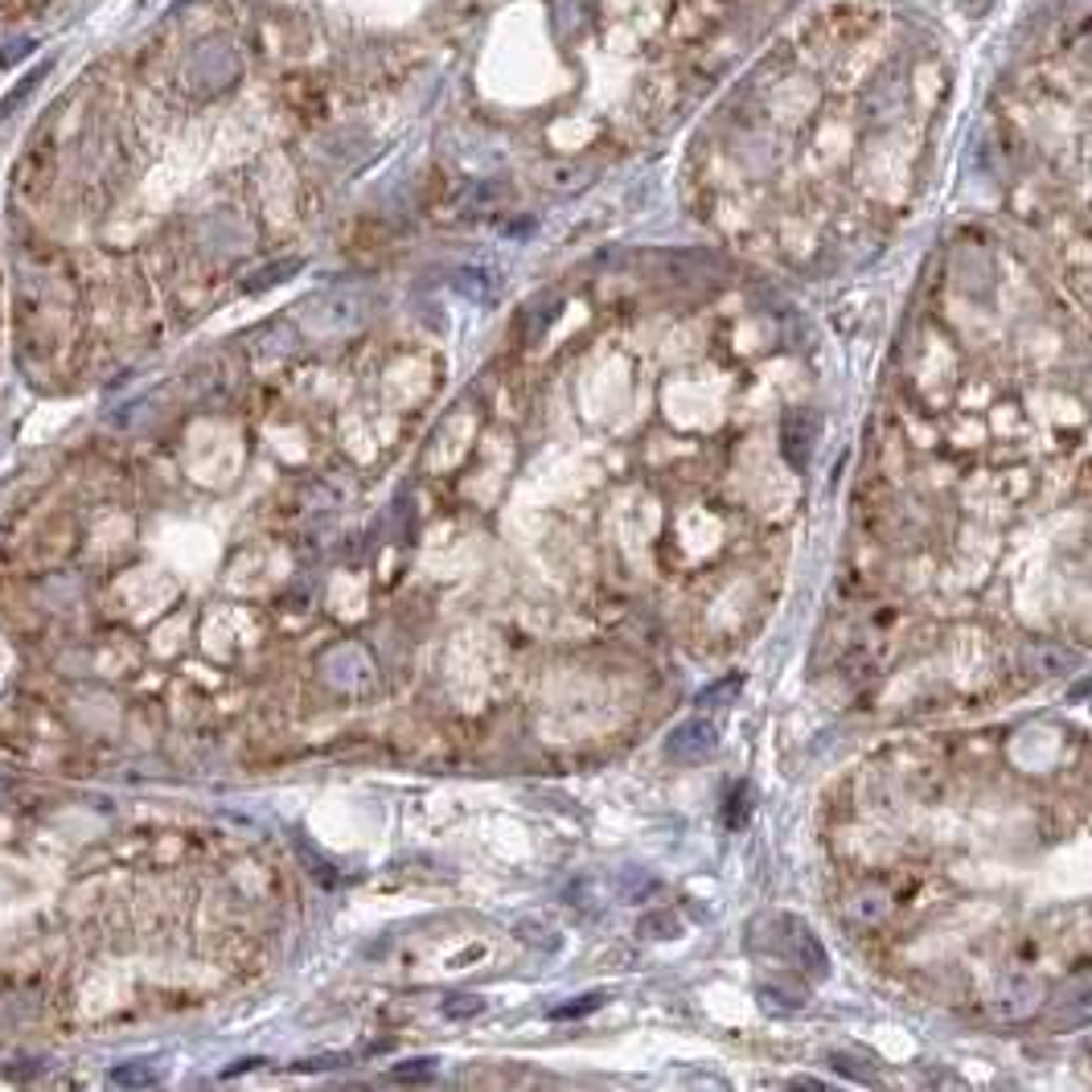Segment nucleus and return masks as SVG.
Returning a JSON list of instances; mask_svg holds the SVG:
<instances>
[{
    "label": "nucleus",
    "mask_w": 1092,
    "mask_h": 1092,
    "mask_svg": "<svg viewBox=\"0 0 1092 1092\" xmlns=\"http://www.w3.org/2000/svg\"><path fill=\"white\" fill-rule=\"evenodd\" d=\"M813 444H818V415L801 407V412H788L781 423V453L793 469H805L809 456H813Z\"/></svg>",
    "instance_id": "nucleus-1"
},
{
    "label": "nucleus",
    "mask_w": 1092,
    "mask_h": 1092,
    "mask_svg": "<svg viewBox=\"0 0 1092 1092\" xmlns=\"http://www.w3.org/2000/svg\"><path fill=\"white\" fill-rule=\"evenodd\" d=\"M715 723H706V719H686V723H678L674 731H670V740H665V756L670 760H682V764H690V760H702V756H711L715 752Z\"/></svg>",
    "instance_id": "nucleus-2"
},
{
    "label": "nucleus",
    "mask_w": 1092,
    "mask_h": 1092,
    "mask_svg": "<svg viewBox=\"0 0 1092 1092\" xmlns=\"http://www.w3.org/2000/svg\"><path fill=\"white\" fill-rule=\"evenodd\" d=\"M1023 665L1035 670L1039 678H1060V674H1071L1084 665V653L1071 649V645H1060V641H1035L1023 649Z\"/></svg>",
    "instance_id": "nucleus-3"
},
{
    "label": "nucleus",
    "mask_w": 1092,
    "mask_h": 1092,
    "mask_svg": "<svg viewBox=\"0 0 1092 1092\" xmlns=\"http://www.w3.org/2000/svg\"><path fill=\"white\" fill-rule=\"evenodd\" d=\"M747 813H752V784L736 781L727 788V801H723V825H727V830H743V825H747Z\"/></svg>",
    "instance_id": "nucleus-4"
},
{
    "label": "nucleus",
    "mask_w": 1092,
    "mask_h": 1092,
    "mask_svg": "<svg viewBox=\"0 0 1092 1092\" xmlns=\"http://www.w3.org/2000/svg\"><path fill=\"white\" fill-rule=\"evenodd\" d=\"M111 1084H120V1089H152L157 1084V1071H148V1068H127V1064H120V1068L111 1071Z\"/></svg>",
    "instance_id": "nucleus-5"
},
{
    "label": "nucleus",
    "mask_w": 1092,
    "mask_h": 1092,
    "mask_svg": "<svg viewBox=\"0 0 1092 1092\" xmlns=\"http://www.w3.org/2000/svg\"><path fill=\"white\" fill-rule=\"evenodd\" d=\"M740 686H743V678H740V674H731V678L711 682V686H706V690H699V706H719L723 699H731V695H740Z\"/></svg>",
    "instance_id": "nucleus-6"
},
{
    "label": "nucleus",
    "mask_w": 1092,
    "mask_h": 1092,
    "mask_svg": "<svg viewBox=\"0 0 1092 1092\" xmlns=\"http://www.w3.org/2000/svg\"><path fill=\"white\" fill-rule=\"evenodd\" d=\"M481 1010H485V998H481V994H453V998L444 1002V1014H448V1019H473Z\"/></svg>",
    "instance_id": "nucleus-7"
},
{
    "label": "nucleus",
    "mask_w": 1092,
    "mask_h": 1092,
    "mask_svg": "<svg viewBox=\"0 0 1092 1092\" xmlns=\"http://www.w3.org/2000/svg\"><path fill=\"white\" fill-rule=\"evenodd\" d=\"M604 998H608V994H599V989H592V994H583L579 1002L555 1007V1010H551V1019H583V1014H592V1010H596V1007H604Z\"/></svg>",
    "instance_id": "nucleus-8"
},
{
    "label": "nucleus",
    "mask_w": 1092,
    "mask_h": 1092,
    "mask_svg": "<svg viewBox=\"0 0 1092 1092\" xmlns=\"http://www.w3.org/2000/svg\"><path fill=\"white\" fill-rule=\"evenodd\" d=\"M435 1076V1060H412L403 1068H394V1080H407V1084H419V1080H432Z\"/></svg>",
    "instance_id": "nucleus-9"
},
{
    "label": "nucleus",
    "mask_w": 1092,
    "mask_h": 1092,
    "mask_svg": "<svg viewBox=\"0 0 1092 1092\" xmlns=\"http://www.w3.org/2000/svg\"><path fill=\"white\" fill-rule=\"evenodd\" d=\"M653 928H661L658 936H678V920L674 916H645L641 920V932H653Z\"/></svg>",
    "instance_id": "nucleus-10"
},
{
    "label": "nucleus",
    "mask_w": 1092,
    "mask_h": 1092,
    "mask_svg": "<svg viewBox=\"0 0 1092 1092\" xmlns=\"http://www.w3.org/2000/svg\"><path fill=\"white\" fill-rule=\"evenodd\" d=\"M296 268H300V264H284V268H268V271H264V275H259V280H251L247 288H264V284H275V280H284V275H288V271H296Z\"/></svg>",
    "instance_id": "nucleus-11"
},
{
    "label": "nucleus",
    "mask_w": 1092,
    "mask_h": 1092,
    "mask_svg": "<svg viewBox=\"0 0 1092 1092\" xmlns=\"http://www.w3.org/2000/svg\"><path fill=\"white\" fill-rule=\"evenodd\" d=\"M793 1089H813V1092H822L825 1084H822V1080H793Z\"/></svg>",
    "instance_id": "nucleus-12"
}]
</instances>
